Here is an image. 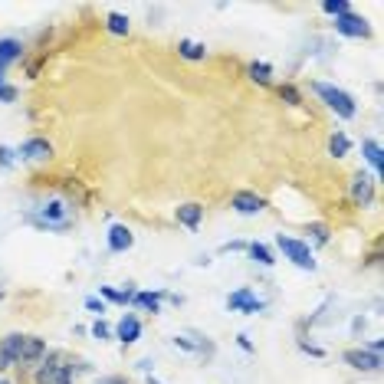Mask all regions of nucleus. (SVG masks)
Here are the masks:
<instances>
[{
	"mask_svg": "<svg viewBox=\"0 0 384 384\" xmlns=\"http://www.w3.org/2000/svg\"><path fill=\"white\" fill-rule=\"evenodd\" d=\"M27 220H30L33 227H40V230L63 234V230L73 227V207L66 201H50V204H43V207H36L33 213H27Z\"/></svg>",
	"mask_w": 384,
	"mask_h": 384,
	"instance_id": "obj_1",
	"label": "nucleus"
},
{
	"mask_svg": "<svg viewBox=\"0 0 384 384\" xmlns=\"http://www.w3.org/2000/svg\"><path fill=\"white\" fill-rule=\"evenodd\" d=\"M312 92H315V96H319L322 102H325V106H329L339 118H345V122L358 115V102H355V99L348 96L345 89H339V85H332V83H312Z\"/></svg>",
	"mask_w": 384,
	"mask_h": 384,
	"instance_id": "obj_2",
	"label": "nucleus"
},
{
	"mask_svg": "<svg viewBox=\"0 0 384 384\" xmlns=\"http://www.w3.org/2000/svg\"><path fill=\"white\" fill-rule=\"evenodd\" d=\"M276 246H279V253H283V259H289L292 266L299 269H315V256H312V246L306 243V240H296V236H286V234H279L276 236Z\"/></svg>",
	"mask_w": 384,
	"mask_h": 384,
	"instance_id": "obj_3",
	"label": "nucleus"
},
{
	"mask_svg": "<svg viewBox=\"0 0 384 384\" xmlns=\"http://www.w3.org/2000/svg\"><path fill=\"white\" fill-rule=\"evenodd\" d=\"M227 309H230V312H243V315H256V312L266 309V299H259L250 286H240L236 292L227 296Z\"/></svg>",
	"mask_w": 384,
	"mask_h": 384,
	"instance_id": "obj_4",
	"label": "nucleus"
},
{
	"mask_svg": "<svg viewBox=\"0 0 384 384\" xmlns=\"http://www.w3.org/2000/svg\"><path fill=\"white\" fill-rule=\"evenodd\" d=\"M63 364H66L63 352H46L40 362L33 364V368H36V371H33V384H56V378L63 371Z\"/></svg>",
	"mask_w": 384,
	"mask_h": 384,
	"instance_id": "obj_5",
	"label": "nucleus"
},
{
	"mask_svg": "<svg viewBox=\"0 0 384 384\" xmlns=\"http://www.w3.org/2000/svg\"><path fill=\"white\" fill-rule=\"evenodd\" d=\"M335 33H341V36H352V40H368L371 36V27H368V20L364 17H358V13H341V17H335Z\"/></svg>",
	"mask_w": 384,
	"mask_h": 384,
	"instance_id": "obj_6",
	"label": "nucleus"
},
{
	"mask_svg": "<svg viewBox=\"0 0 384 384\" xmlns=\"http://www.w3.org/2000/svg\"><path fill=\"white\" fill-rule=\"evenodd\" d=\"M341 358H345L348 368H355V371H368V374L381 371V364H384L381 355H371V352H364V348H348Z\"/></svg>",
	"mask_w": 384,
	"mask_h": 384,
	"instance_id": "obj_7",
	"label": "nucleus"
},
{
	"mask_svg": "<svg viewBox=\"0 0 384 384\" xmlns=\"http://www.w3.org/2000/svg\"><path fill=\"white\" fill-rule=\"evenodd\" d=\"M230 207H234L240 217H256V213H263L266 201H263L259 194H253V191H236L234 197H230Z\"/></svg>",
	"mask_w": 384,
	"mask_h": 384,
	"instance_id": "obj_8",
	"label": "nucleus"
},
{
	"mask_svg": "<svg viewBox=\"0 0 384 384\" xmlns=\"http://www.w3.org/2000/svg\"><path fill=\"white\" fill-rule=\"evenodd\" d=\"M374 178L371 174H364V171H358L352 178V201L358 204V207H371L374 204Z\"/></svg>",
	"mask_w": 384,
	"mask_h": 384,
	"instance_id": "obj_9",
	"label": "nucleus"
},
{
	"mask_svg": "<svg viewBox=\"0 0 384 384\" xmlns=\"http://www.w3.org/2000/svg\"><path fill=\"white\" fill-rule=\"evenodd\" d=\"M17 158L20 161H46V158H53V145L46 138H27V141H20Z\"/></svg>",
	"mask_w": 384,
	"mask_h": 384,
	"instance_id": "obj_10",
	"label": "nucleus"
},
{
	"mask_svg": "<svg viewBox=\"0 0 384 384\" xmlns=\"http://www.w3.org/2000/svg\"><path fill=\"white\" fill-rule=\"evenodd\" d=\"M115 339L122 341V345H135V341L141 339V322L135 312H125V315H122V322L115 325Z\"/></svg>",
	"mask_w": 384,
	"mask_h": 384,
	"instance_id": "obj_11",
	"label": "nucleus"
},
{
	"mask_svg": "<svg viewBox=\"0 0 384 384\" xmlns=\"http://www.w3.org/2000/svg\"><path fill=\"white\" fill-rule=\"evenodd\" d=\"M174 217H178V224L187 227L194 234V230H201V224H204V204H194V201L181 204V207L174 211Z\"/></svg>",
	"mask_w": 384,
	"mask_h": 384,
	"instance_id": "obj_12",
	"label": "nucleus"
},
{
	"mask_svg": "<svg viewBox=\"0 0 384 384\" xmlns=\"http://www.w3.org/2000/svg\"><path fill=\"white\" fill-rule=\"evenodd\" d=\"M46 352H50V348H46V339H40V335H27V339H23L20 362H17V364H27V368H33V364L40 362Z\"/></svg>",
	"mask_w": 384,
	"mask_h": 384,
	"instance_id": "obj_13",
	"label": "nucleus"
},
{
	"mask_svg": "<svg viewBox=\"0 0 384 384\" xmlns=\"http://www.w3.org/2000/svg\"><path fill=\"white\" fill-rule=\"evenodd\" d=\"M131 246H135V234H131L125 224L108 227V250H112V253H128Z\"/></svg>",
	"mask_w": 384,
	"mask_h": 384,
	"instance_id": "obj_14",
	"label": "nucleus"
},
{
	"mask_svg": "<svg viewBox=\"0 0 384 384\" xmlns=\"http://www.w3.org/2000/svg\"><path fill=\"white\" fill-rule=\"evenodd\" d=\"M362 155L364 161L374 168V181H381L384 178V151H381V141H374V138H364L362 141Z\"/></svg>",
	"mask_w": 384,
	"mask_h": 384,
	"instance_id": "obj_15",
	"label": "nucleus"
},
{
	"mask_svg": "<svg viewBox=\"0 0 384 384\" xmlns=\"http://www.w3.org/2000/svg\"><path fill=\"white\" fill-rule=\"evenodd\" d=\"M135 283H125V289H112V286H99V296H102V302H115V306H131V299H135Z\"/></svg>",
	"mask_w": 384,
	"mask_h": 384,
	"instance_id": "obj_16",
	"label": "nucleus"
},
{
	"mask_svg": "<svg viewBox=\"0 0 384 384\" xmlns=\"http://www.w3.org/2000/svg\"><path fill=\"white\" fill-rule=\"evenodd\" d=\"M161 299H164V289H155V292H135V299H131V306L141 312H161Z\"/></svg>",
	"mask_w": 384,
	"mask_h": 384,
	"instance_id": "obj_17",
	"label": "nucleus"
},
{
	"mask_svg": "<svg viewBox=\"0 0 384 384\" xmlns=\"http://www.w3.org/2000/svg\"><path fill=\"white\" fill-rule=\"evenodd\" d=\"M178 53H181V59L201 63V59H207V46H204V43H194V40H181L178 43Z\"/></svg>",
	"mask_w": 384,
	"mask_h": 384,
	"instance_id": "obj_18",
	"label": "nucleus"
},
{
	"mask_svg": "<svg viewBox=\"0 0 384 384\" xmlns=\"http://www.w3.org/2000/svg\"><path fill=\"white\" fill-rule=\"evenodd\" d=\"M23 339H27V335H20V332H10V335H3V339H0V348H3V352L10 355V362H13V364L20 362Z\"/></svg>",
	"mask_w": 384,
	"mask_h": 384,
	"instance_id": "obj_19",
	"label": "nucleus"
},
{
	"mask_svg": "<svg viewBox=\"0 0 384 384\" xmlns=\"http://www.w3.org/2000/svg\"><path fill=\"white\" fill-rule=\"evenodd\" d=\"M246 253H250V259H253V263H259V266H273V263H276V259H273V253H269V246L259 243V240L246 243Z\"/></svg>",
	"mask_w": 384,
	"mask_h": 384,
	"instance_id": "obj_20",
	"label": "nucleus"
},
{
	"mask_svg": "<svg viewBox=\"0 0 384 384\" xmlns=\"http://www.w3.org/2000/svg\"><path fill=\"white\" fill-rule=\"evenodd\" d=\"M329 151L335 155V158H345V155L352 151V138H348L345 131H335V135H332V141H329Z\"/></svg>",
	"mask_w": 384,
	"mask_h": 384,
	"instance_id": "obj_21",
	"label": "nucleus"
},
{
	"mask_svg": "<svg viewBox=\"0 0 384 384\" xmlns=\"http://www.w3.org/2000/svg\"><path fill=\"white\" fill-rule=\"evenodd\" d=\"M246 73H250V79L259 85H269V76H273V66L269 63H250L246 66Z\"/></svg>",
	"mask_w": 384,
	"mask_h": 384,
	"instance_id": "obj_22",
	"label": "nucleus"
},
{
	"mask_svg": "<svg viewBox=\"0 0 384 384\" xmlns=\"http://www.w3.org/2000/svg\"><path fill=\"white\" fill-rule=\"evenodd\" d=\"M106 30L115 33V36H125V33H128V17H125V13H108V17H106Z\"/></svg>",
	"mask_w": 384,
	"mask_h": 384,
	"instance_id": "obj_23",
	"label": "nucleus"
},
{
	"mask_svg": "<svg viewBox=\"0 0 384 384\" xmlns=\"http://www.w3.org/2000/svg\"><path fill=\"white\" fill-rule=\"evenodd\" d=\"M279 99L286 102V106H302V92H299L296 85H279Z\"/></svg>",
	"mask_w": 384,
	"mask_h": 384,
	"instance_id": "obj_24",
	"label": "nucleus"
},
{
	"mask_svg": "<svg viewBox=\"0 0 384 384\" xmlns=\"http://www.w3.org/2000/svg\"><path fill=\"white\" fill-rule=\"evenodd\" d=\"M306 234H309L319 246H325L332 240V234H329V227H325V224H309V227H306Z\"/></svg>",
	"mask_w": 384,
	"mask_h": 384,
	"instance_id": "obj_25",
	"label": "nucleus"
},
{
	"mask_svg": "<svg viewBox=\"0 0 384 384\" xmlns=\"http://www.w3.org/2000/svg\"><path fill=\"white\" fill-rule=\"evenodd\" d=\"M322 10L329 13V17H341V13L352 10V7H348L345 0H325V3H322Z\"/></svg>",
	"mask_w": 384,
	"mask_h": 384,
	"instance_id": "obj_26",
	"label": "nucleus"
},
{
	"mask_svg": "<svg viewBox=\"0 0 384 384\" xmlns=\"http://www.w3.org/2000/svg\"><path fill=\"white\" fill-rule=\"evenodd\" d=\"M13 161H17V151H13L10 145H0V168L10 171V168H13Z\"/></svg>",
	"mask_w": 384,
	"mask_h": 384,
	"instance_id": "obj_27",
	"label": "nucleus"
},
{
	"mask_svg": "<svg viewBox=\"0 0 384 384\" xmlns=\"http://www.w3.org/2000/svg\"><path fill=\"white\" fill-rule=\"evenodd\" d=\"M296 345H299V352L312 355V358H325V348H319V345H312V341H306V339H296Z\"/></svg>",
	"mask_w": 384,
	"mask_h": 384,
	"instance_id": "obj_28",
	"label": "nucleus"
},
{
	"mask_svg": "<svg viewBox=\"0 0 384 384\" xmlns=\"http://www.w3.org/2000/svg\"><path fill=\"white\" fill-rule=\"evenodd\" d=\"M89 332H92V339H99V341L112 339V329H108V325H106V322H102V319H96V322H92V329H89Z\"/></svg>",
	"mask_w": 384,
	"mask_h": 384,
	"instance_id": "obj_29",
	"label": "nucleus"
},
{
	"mask_svg": "<svg viewBox=\"0 0 384 384\" xmlns=\"http://www.w3.org/2000/svg\"><path fill=\"white\" fill-rule=\"evenodd\" d=\"M85 309L96 312L99 319H102V315H106V302H102V299H96V296H85Z\"/></svg>",
	"mask_w": 384,
	"mask_h": 384,
	"instance_id": "obj_30",
	"label": "nucleus"
},
{
	"mask_svg": "<svg viewBox=\"0 0 384 384\" xmlns=\"http://www.w3.org/2000/svg\"><path fill=\"white\" fill-rule=\"evenodd\" d=\"M17 85H10V83H0V102H17Z\"/></svg>",
	"mask_w": 384,
	"mask_h": 384,
	"instance_id": "obj_31",
	"label": "nucleus"
},
{
	"mask_svg": "<svg viewBox=\"0 0 384 384\" xmlns=\"http://www.w3.org/2000/svg\"><path fill=\"white\" fill-rule=\"evenodd\" d=\"M174 345H178V348H184V352H197V341L184 339V335H174Z\"/></svg>",
	"mask_w": 384,
	"mask_h": 384,
	"instance_id": "obj_32",
	"label": "nucleus"
},
{
	"mask_svg": "<svg viewBox=\"0 0 384 384\" xmlns=\"http://www.w3.org/2000/svg\"><path fill=\"white\" fill-rule=\"evenodd\" d=\"M240 250H246V243H243V240H230V243H224V246H220V253H240Z\"/></svg>",
	"mask_w": 384,
	"mask_h": 384,
	"instance_id": "obj_33",
	"label": "nucleus"
},
{
	"mask_svg": "<svg viewBox=\"0 0 384 384\" xmlns=\"http://www.w3.org/2000/svg\"><path fill=\"white\" fill-rule=\"evenodd\" d=\"M236 345H240V348H243V352H250V355L256 352V348H253V341H250V335H243V332H240V335H236Z\"/></svg>",
	"mask_w": 384,
	"mask_h": 384,
	"instance_id": "obj_34",
	"label": "nucleus"
},
{
	"mask_svg": "<svg viewBox=\"0 0 384 384\" xmlns=\"http://www.w3.org/2000/svg\"><path fill=\"white\" fill-rule=\"evenodd\" d=\"M381 348H384V341H381V339H371L368 345H364V352H371V355H381Z\"/></svg>",
	"mask_w": 384,
	"mask_h": 384,
	"instance_id": "obj_35",
	"label": "nucleus"
},
{
	"mask_svg": "<svg viewBox=\"0 0 384 384\" xmlns=\"http://www.w3.org/2000/svg\"><path fill=\"white\" fill-rule=\"evenodd\" d=\"M7 368H13V362H10V355L0 348V371H7Z\"/></svg>",
	"mask_w": 384,
	"mask_h": 384,
	"instance_id": "obj_36",
	"label": "nucleus"
},
{
	"mask_svg": "<svg viewBox=\"0 0 384 384\" xmlns=\"http://www.w3.org/2000/svg\"><path fill=\"white\" fill-rule=\"evenodd\" d=\"M99 384H128V381H125V378H118V374H112V378H102Z\"/></svg>",
	"mask_w": 384,
	"mask_h": 384,
	"instance_id": "obj_37",
	"label": "nucleus"
},
{
	"mask_svg": "<svg viewBox=\"0 0 384 384\" xmlns=\"http://www.w3.org/2000/svg\"><path fill=\"white\" fill-rule=\"evenodd\" d=\"M364 329V319H355L352 322V332H355V335H358V332H362Z\"/></svg>",
	"mask_w": 384,
	"mask_h": 384,
	"instance_id": "obj_38",
	"label": "nucleus"
},
{
	"mask_svg": "<svg viewBox=\"0 0 384 384\" xmlns=\"http://www.w3.org/2000/svg\"><path fill=\"white\" fill-rule=\"evenodd\" d=\"M148 384H161V381H158V378H148Z\"/></svg>",
	"mask_w": 384,
	"mask_h": 384,
	"instance_id": "obj_39",
	"label": "nucleus"
},
{
	"mask_svg": "<svg viewBox=\"0 0 384 384\" xmlns=\"http://www.w3.org/2000/svg\"><path fill=\"white\" fill-rule=\"evenodd\" d=\"M0 384H10V381H0Z\"/></svg>",
	"mask_w": 384,
	"mask_h": 384,
	"instance_id": "obj_40",
	"label": "nucleus"
}]
</instances>
